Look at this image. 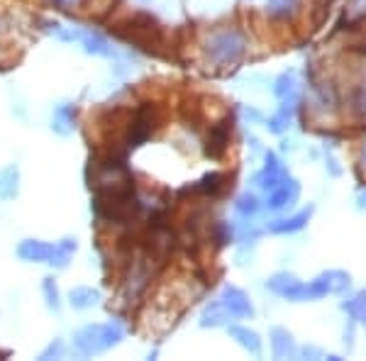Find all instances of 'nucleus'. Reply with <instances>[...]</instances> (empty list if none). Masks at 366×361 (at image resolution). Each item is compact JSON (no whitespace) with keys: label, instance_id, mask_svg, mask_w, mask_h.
<instances>
[{"label":"nucleus","instance_id":"f257e3e1","mask_svg":"<svg viewBox=\"0 0 366 361\" xmlns=\"http://www.w3.org/2000/svg\"><path fill=\"white\" fill-rule=\"evenodd\" d=\"M352 278L345 271H325L312 281H298L293 274H286V271H279L267 281V288L271 293L281 295L286 300H293V303H308V300H320L325 295H337L345 293L350 288Z\"/></svg>","mask_w":366,"mask_h":361},{"label":"nucleus","instance_id":"f8f14e48","mask_svg":"<svg viewBox=\"0 0 366 361\" xmlns=\"http://www.w3.org/2000/svg\"><path fill=\"white\" fill-rule=\"evenodd\" d=\"M274 93L281 103H288V105H296L300 100V84H298V76L293 71H286L276 79L274 84Z\"/></svg>","mask_w":366,"mask_h":361},{"label":"nucleus","instance_id":"b1692460","mask_svg":"<svg viewBox=\"0 0 366 361\" xmlns=\"http://www.w3.org/2000/svg\"><path fill=\"white\" fill-rule=\"evenodd\" d=\"M350 105L357 117H366V81L359 86H354V91L350 96Z\"/></svg>","mask_w":366,"mask_h":361},{"label":"nucleus","instance_id":"6ab92c4d","mask_svg":"<svg viewBox=\"0 0 366 361\" xmlns=\"http://www.w3.org/2000/svg\"><path fill=\"white\" fill-rule=\"evenodd\" d=\"M17 167H5L0 171V200H10L17 195Z\"/></svg>","mask_w":366,"mask_h":361},{"label":"nucleus","instance_id":"a878e982","mask_svg":"<svg viewBox=\"0 0 366 361\" xmlns=\"http://www.w3.org/2000/svg\"><path fill=\"white\" fill-rule=\"evenodd\" d=\"M298 357H312V359H332V361H337L340 357H335V354H325L322 349H317V347H303V349H298Z\"/></svg>","mask_w":366,"mask_h":361},{"label":"nucleus","instance_id":"dca6fc26","mask_svg":"<svg viewBox=\"0 0 366 361\" xmlns=\"http://www.w3.org/2000/svg\"><path fill=\"white\" fill-rule=\"evenodd\" d=\"M267 15L271 20H293L300 10V3L298 0H267Z\"/></svg>","mask_w":366,"mask_h":361},{"label":"nucleus","instance_id":"ddd939ff","mask_svg":"<svg viewBox=\"0 0 366 361\" xmlns=\"http://www.w3.org/2000/svg\"><path fill=\"white\" fill-rule=\"evenodd\" d=\"M149 281H152V266L147 264V259H137V262L132 264V271H129V278H127V293L129 295L142 293Z\"/></svg>","mask_w":366,"mask_h":361},{"label":"nucleus","instance_id":"a211bd4d","mask_svg":"<svg viewBox=\"0 0 366 361\" xmlns=\"http://www.w3.org/2000/svg\"><path fill=\"white\" fill-rule=\"evenodd\" d=\"M71 305L79 307V310H88V307L98 305L100 300V293L96 291V288H88V286H81V288H74L69 295Z\"/></svg>","mask_w":366,"mask_h":361},{"label":"nucleus","instance_id":"2eb2a0df","mask_svg":"<svg viewBox=\"0 0 366 361\" xmlns=\"http://www.w3.org/2000/svg\"><path fill=\"white\" fill-rule=\"evenodd\" d=\"M74 125H76V108L69 103L59 105L54 110V117H51V129L56 134H71L74 132Z\"/></svg>","mask_w":366,"mask_h":361},{"label":"nucleus","instance_id":"20e7f679","mask_svg":"<svg viewBox=\"0 0 366 361\" xmlns=\"http://www.w3.org/2000/svg\"><path fill=\"white\" fill-rule=\"evenodd\" d=\"M74 252H76V239H64V242H59V244H46V242H39V239H25L17 247V254H20V259H25V262L51 264V266H56V269H64Z\"/></svg>","mask_w":366,"mask_h":361},{"label":"nucleus","instance_id":"4be33fe9","mask_svg":"<svg viewBox=\"0 0 366 361\" xmlns=\"http://www.w3.org/2000/svg\"><path fill=\"white\" fill-rule=\"evenodd\" d=\"M234 210H237L239 217H252L259 212V198L254 193H242L234 203Z\"/></svg>","mask_w":366,"mask_h":361},{"label":"nucleus","instance_id":"5701e85b","mask_svg":"<svg viewBox=\"0 0 366 361\" xmlns=\"http://www.w3.org/2000/svg\"><path fill=\"white\" fill-rule=\"evenodd\" d=\"M342 307H345L354 320H364L366 322V293H359V295H354V298L345 300Z\"/></svg>","mask_w":366,"mask_h":361},{"label":"nucleus","instance_id":"f3484780","mask_svg":"<svg viewBox=\"0 0 366 361\" xmlns=\"http://www.w3.org/2000/svg\"><path fill=\"white\" fill-rule=\"evenodd\" d=\"M229 320H232V315L222 307L220 298H217L215 303H210L203 310V315H200V325H203V327H222V325H227Z\"/></svg>","mask_w":366,"mask_h":361},{"label":"nucleus","instance_id":"4468645a","mask_svg":"<svg viewBox=\"0 0 366 361\" xmlns=\"http://www.w3.org/2000/svg\"><path fill=\"white\" fill-rule=\"evenodd\" d=\"M227 330H229V337H232L242 349H247V352L254 354V357L262 354V337L254 332V330L242 327V325H232V327H227Z\"/></svg>","mask_w":366,"mask_h":361},{"label":"nucleus","instance_id":"423d86ee","mask_svg":"<svg viewBox=\"0 0 366 361\" xmlns=\"http://www.w3.org/2000/svg\"><path fill=\"white\" fill-rule=\"evenodd\" d=\"M220 303L229 315H232V320L254 317V305H252L249 295L237 286H227L225 291L220 293Z\"/></svg>","mask_w":366,"mask_h":361},{"label":"nucleus","instance_id":"cd10ccee","mask_svg":"<svg viewBox=\"0 0 366 361\" xmlns=\"http://www.w3.org/2000/svg\"><path fill=\"white\" fill-rule=\"evenodd\" d=\"M357 208H359V210H366V191L357 198Z\"/></svg>","mask_w":366,"mask_h":361},{"label":"nucleus","instance_id":"412c9836","mask_svg":"<svg viewBox=\"0 0 366 361\" xmlns=\"http://www.w3.org/2000/svg\"><path fill=\"white\" fill-rule=\"evenodd\" d=\"M225 181H227L225 174H208V176H203V179H200L196 191L205 193V195H220V193H225V188H227Z\"/></svg>","mask_w":366,"mask_h":361},{"label":"nucleus","instance_id":"9b49d317","mask_svg":"<svg viewBox=\"0 0 366 361\" xmlns=\"http://www.w3.org/2000/svg\"><path fill=\"white\" fill-rule=\"evenodd\" d=\"M269 340H271V354L276 359H291V357H298V347L293 342V335L283 327H274L269 332Z\"/></svg>","mask_w":366,"mask_h":361},{"label":"nucleus","instance_id":"c756f323","mask_svg":"<svg viewBox=\"0 0 366 361\" xmlns=\"http://www.w3.org/2000/svg\"><path fill=\"white\" fill-rule=\"evenodd\" d=\"M362 162H364V167H366V142H364V149H362Z\"/></svg>","mask_w":366,"mask_h":361},{"label":"nucleus","instance_id":"f03ea898","mask_svg":"<svg viewBox=\"0 0 366 361\" xmlns=\"http://www.w3.org/2000/svg\"><path fill=\"white\" fill-rule=\"evenodd\" d=\"M247 51V37L237 27H225L212 32L205 39V56L210 59L215 66H229L237 64Z\"/></svg>","mask_w":366,"mask_h":361},{"label":"nucleus","instance_id":"1a4fd4ad","mask_svg":"<svg viewBox=\"0 0 366 361\" xmlns=\"http://www.w3.org/2000/svg\"><path fill=\"white\" fill-rule=\"evenodd\" d=\"M229 132H232V122H229V120H222V122H217V125H212V127H210V134H208V144H205V152H208L212 159H220L222 154L227 152Z\"/></svg>","mask_w":366,"mask_h":361},{"label":"nucleus","instance_id":"393cba45","mask_svg":"<svg viewBox=\"0 0 366 361\" xmlns=\"http://www.w3.org/2000/svg\"><path fill=\"white\" fill-rule=\"evenodd\" d=\"M42 291H44L46 305H49L51 310H59V291H56V283H54V278H44V283H42Z\"/></svg>","mask_w":366,"mask_h":361},{"label":"nucleus","instance_id":"9d476101","mask_svg":"<svg viewBox=\"0 0 366 361\" xmlns=\"http://www.w3.org/2000/svg\"><path fill=\"white\" fill-rule=\"evenodd\" d=\"M310 215H312V208L300 210V212H296V215H291V217H279V220H271L267 224V229L271 234H296V232H300V229L305 227V224H308Z\"/></svg>","mask_w":366,"mask_h":361},{"label":"nucleus","instance_id":"7ed1b4c3","mask_svg":"<svg viewBox=\"0 0 366 361\" xmlns=\"http://www.w3.org/2000/svg\"><path fill=\"white\" fill-rule=\"evenodd\" d=\"M122 327L117 322H105V325H88V327H81L79 332L74 335V347L79 354L84 357H91V354H100L108 352L115 345L122 342Z\"/></svg>","mask_w":366,"mask_h":361},{"label":"nucleus","instance_id":"0eeeda50","mask_svg":"<svg viewBox=\"0 0 366 361\" xmlns=\"http://www.w3.org/2000/svg\"><path fill=\"white\" fill-rule=\"evenodd\" d=\"M300 195V183L296 179H291L288 176L286 181L281 183V186H276L274 191H269V198H267V208L271 212H281V210H288L296 205Z\"/></svg>","mask_w":366,"mask_h":361},{"label":"nucleus","instance_id":"39448f33","mask_svg":"<svg viewBox=\"0 0 366 361\" xmlns=\"http://www.w3.org/2000/svg\"><path fill=\"white\" fill-rule=\"evenodd\" d=\"M122 39L142 46L147 51H157V46L162 44V29L149 15H134L132 20H127L125 25L115 29Z\"/></svg>","mask_w":366,"mask_h":361},{"label":"nucleus","instance_id":"c85d7f7f","mask_svg":"<svg viewBox=\"0 0 366 361\" xmlns=\"http://www.w3.org/2000/svg\"><path fill=\"white\" fill-rule=\"evenodd\" d=\"M51 3H56V5H71L74 0H51Z\"/></svg>","mask_w":366,"mask_h":361},{"label":"nucleus","instance_id":"bb28decb","mask_svg":"<svg viewBox=\"0 0 366 361\" xmlns=\"http://www.w3.org/2000/svg\"><path fill=\"white\" fill-rule=\"evenodd\" d=\"M61 342H54V345H49L42 352V359H49V357H61Z\"/></svg>","mask_w":366,"mask_h":361},{"label":"nucleus","instance_id":"aec40b11","mask_svg":"<svg viewBox=\"0 0 366 361\" xmlns=\"http://www.w3.org/2000/svg\"><path fill=\"white\" fill-rule=\"evenodd\" d=\"M293 108L296 105H288V103H283L281 108H279V112H276L274 117H269V129L274 134H281V132H286L288 127H291V122H293Z\"/></svg>","mask_w":366,"mask_h":361},{"label":"nucleus","instance_id":"6e6552de","mask_svg":"<svg viewBox=\"0 0 366 361\" xmlns=\"http://www.w3.org/2000/svg\"><path fill=\"white\" fill-rule=\"evenodd\" d=\"M288 179V171L286 167H283V162L279 157H276L274 152L267 154V164H264V169L257 174V179H254V183H257L262 191H274L276 186H281L283 181Z\"/></svg>","mask_w":366,"mask_h":361}]
</instances>
